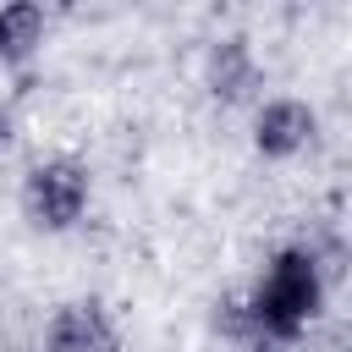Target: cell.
I'll list each match as a JSON object with an SVG mask.
<instances>
[{
	"label": "cell",
	"instance_id": "6da1fadb",
	"mask_svg": "<svg viewBox=\"0 0 352 352\" xmlns=\"http://www.w3.org/2000/svg\"><path fill=\"white\" fill-rule=\"evenodd\" d=\"M330 270L336 264L314 236L270 248L258 275L248 280V292H236L248 341L253 346H275V352L308 341L319 330L324 308H330Z\"/></svg>",
	"mask_w": 352,
	"mask_h": 352
},
{
	"label": "cell",
	"instance_id": "7a4b0ae2",
	"mask_svg": "<svg viewBox=\"0 0 352 352\" xmlns=\"http://www.w3.org/2000/svg\"><path fill=\"white\" fill-rule=\"evenodd\" d=\"M94 209V170L72 148L33 154L16 176V214L38 236H72Z\"/></svg>",
	"mask_w": 352,
	"mask_h": 352
},
{
	"label": "cell",
	"instance_id": "3957f363",
	"mask_svg": "<svg viewBox=\"0 0 352 352\" xmlns=\"http://www.w3.org/2000/svg\"><path fill=\"white\" fill-rule=\"evenodd\" d=\"M248 143H253V154L264 165H297L319 143V110L308 99H297V94H270V99L253 104Z\"/></svg>",
	"mask_w": 352,
	"mask_h": 352
},
{
	"label": "cell",
	"instance_id": "277c9868",
	"mask_svg": "<svg viewBox=\"0 0 352 352\" xmlns=\"http://www.w3.org/2000/svg\"><path fill=\"white\" fill-rule=\"evenodd\" d=\"M38 352H126V336L104 297H66L38 324Z\"/></svg>",
	"mask_w": 352,
	"mask_h": 352
},
{
	"label": "cell",
	"instance_id": "5b68a950",
	"mask_svg": "<svg viewBox=\"0 0 352 352\" xmlns=\"http://www.w3.org/2000/svg\"><path fill=\"white\" fill-rule=\"evenodd\" d=\"M198 82H204V94L214 104H258L264 99L258 94L264 88V60H258L253 38H242V33L214 38L204 50V60H198Z\"/></svg>",
	"mask_w": 352,
	"mask_h": 352
},
{
	"label": "cell",
	"instance_id": "8992f818",
	"mask_svg": "<svg viewBox=\"0 0 352 352\" xmlns=\"http://www.w3.org/2000/svg\"><path fill=\"white\" fill-rule=\"evenodd\" d=\"M44 38H50V11L38 0H11L0 6V66L6 72H22L44 55Z\"/></svg>",
	"mask_w": 352,
	"mask_h": 352
},
{
	"label": "cell",
	"instance_id": "52a82bcc",
	"mask_svg": "<svg viewBox=\"0 0 352 352\" xmlns=\"http://www.w3.org/2000/svg\"><path fill=\"white\" fill-rule=\"evenodd\" d=\"M11 143H16V110H11L6 99H0V154H6Z\"/></svg>",
	"mask_w": 352,
	"mask_h": 352
},
{
	"label": "cell",
	"instance_id": "ba28073f",
	"mask_svg": "<svg viewBox=\"0 0 352 352\" xmlns=\"http://www.w3.org/2000/svg\"><path fill=\"white\" fill-rule=\"evenodd\" d=\"M242 352H275V346H242Z\"/></svg>",
	"mask_w": 352,
	"mask_h": 352
}]
</instances>
